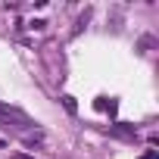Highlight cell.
<instances>
[{
  "label": "cell",
  "mask_w": 159,
  "mask_h": 159,
  "mask_svg": "<svg viewBox=\"0 0 159 159\" xmlns=\"http://www.w3.org/2000/svg\"><path fill=\"white\" fill-rule=\"evenodd\" d=\"M16 159H31V156H25V153H16Z\"/></svg>",
  "instance_id": "4"
},
{
  "label": "cell",
  "mask_w": 159,
  "mask_h": 159,
  "mask_svg": "<svg viewBox=\"0 0 159 159\" xmlns=\"http://www.w3.org/2000/svg\"><path fill=\"white\" fill-rule=\"evenodd\" d=\"M0 122H16V125H28V119H25V112H19L16 106H7V103H0Z\"/></svg>",
  "instance_id": "1"
},
{
  "label": "cell",
  "mask_w": 159,
  "mask_h": 159,
  "mask_svg": "<svg viewBox=\"0 0 159 159\" xmlns=\"http://www.w3.org/2000/svg\"><path fill=\"white\" fill-rule=\"evenodd\" d=\"M0 147H7V140H3V137H0Z\"/></svg>",
  "instance_id": "5"
},
{
  "label": "cell",
  "mask_w": 159,
  "mask_h": 159,
  "mask_svg": "<svg viewBox=\"0 0 159 159\" xmlns=\"http://www.w3.org/2000/svg\"><path fill=\"white\" fill-rule=\"evenodd\" d=\"M62 106H66L69 112H75V97H62Z\"/></svg>",
  "instance_id": "2"
},
{
  "label": "cell",
  "mask_w": 159,
  "mask_h": 159,
  "mask_svg": "<svg viewBox=\"0 0 159 159\" xmlns=\"http://www.w3.org/2000/svg\"><path fill=\"white\" fill-rule=\"evenodd\" d=\"M140 159H156V153H153V150H150V153H143V156H140Z\"/></svg>",
  "instance_id": "3"
}]
</instances>
